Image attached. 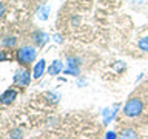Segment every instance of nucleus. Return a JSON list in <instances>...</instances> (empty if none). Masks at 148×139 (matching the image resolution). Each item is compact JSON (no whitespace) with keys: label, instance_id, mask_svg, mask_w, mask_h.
I'll return each mask as SVG.
<instances>
[{"label":"nucleus","instance_id":"obj_4","mask_svg":"<svg viewBox=\"0 0 148 139\" xmlns=\"http://www.w3.org/2000/svg\"><path fill=\"white\" fill-rule=\"evenodd\" d=\"M16 99H17V91L14 90V88H8V90H5L2 93V96H0V102H2L3 105H11Z\"/></svg>","mask_w":148,"mask_h":139},{"label":"nucleus","instance_id":"obj_12","mask_svg":"<svg viewBox=\"0 0 148 139\" xmlns=\"http://www.w3.org/2000/svg\"><path fill=\"white\" fill-rule=\"evenodd\" d=\"M3 45L5 46H14V45H16V37H11V36L5 37V39H3Z\"/></svg>","mask_w":148,"mask_h":139},{"label":"nucleus","instance_id":"obj_11","mask_svg":"<svg viewBox=\"0 0 148 139\" xmlns=\"http://www.w3.org/2000/svg\"><path fill=\"white\" fill-rule=\"evenodd\" d=\"M22 138H23V131L18 128L12 130V131L9 133V139H22Z\"/></svg>","mask_w":148,"mask_h":139},{"label":"nucleus","instance_id":"obj_1","mask_svg":"<svg viewBox=\"0 0 148 139\" xmlns=\"http://www.w3.org/2000/svg\"><path fill=\"white\" fill-rule=\"evenodd\" d=\"M36 56H37V51H36L34 46L25 45V46H20V48L17 50L16 59L20 65H29L36 60Z\"/></svg>","mask_w":148,"mask_h":139},{"label":"nucleus","instance_id":"obj_13","mask_svg":"<svg viewBox=\"0 0 148 139\" xmlns=\"http://www.w3.org/2000/svg\"><path fill=\"white\" fill-rule=\"evenodd\" d=\"M46 11H48V6H43V8H42V9H40V14H39V19L45 20V19L48 17V12H46Z\"/></svg>","mask_w":148,"mask_h":139},{"label":"nucleus","instance_id":"obj_6","mask_svg":"<svg viewBox=\"0 0 148 139\" xmlns=\"http://www.w3.org/2000/svg\"><path fill=\"white\" fill-rule=\"evenodd\" d=\"M45 70H46V62H45V60L43 59L37 60V63L34 65V68H32V77H34V79H40L45 74Z\"/></svg>","mask_w":148,"mask_h":139},{"label":"nucleus","instance_id":"obj_3","mask_svg":"<svg viewBox=\"0 0 148 139\" xmlns=\"http://www.w3.org/2000/svg\"><path fill=\"white\" fill-rule=\"evenodd\" d=\"M29 82H31V76H29V71L25 68V70H17L16 74H14V83H16L17 87H22V88H25L29 85Z\"/></svg>","mask_w":148,"mask_h":139},{"label":"nucleus","instance_id":"obj_7","mask_svg":"<svg viewBox=\"0 0 148 139\" xmlns=\"http://www.w3.org/2000/svg\"><path fill=\"white\" fill-rule=\"evenodd\" d=\"M62 70H63V62L54 60V62H51V65L48 67V74L49 76H57V74L62 73Z\"/></svg>","mask_w":148,"mask_h":139},{"label":"nucleus","instance_id":"obj_17","mask_svg":"<svg viewBox=\"0 0 148 139\" xmlns=\"http://www.w3.org/2000/svg\"><path fill=\"white\" fill-rule=\"evenodd\" d=\"M60 139H66V138H60Z\"/></svg>","mask_w":148,"mask_h":139},{"label":"nucleus","instance_id":"obj_8","mask_svg":"<svg viewBox=\"0 0 148 139\" xmlns=\"http://www.w3.org/2000/svg\"><path fill=\"white\" fill-rule=\"evenodd\" d=\"M117 139H137V134L133 128H125L120 131V134H117Z\"/></svg>","mask_w":148,"mask_h":139},{"label":"nucleus","instance_id":"obj_10","mask_svg":"<svg viewBox=\"0 0 148 139\" xmlns=\"http://www.w3.org/2000/svg\"><path fill=\"white\" fill-rule=\"evenodd\" d=\"M137 46H139V50L143 51V53H148V37H142V39L139 40Z\"/></svg>","mask_w":148,"mask_h":139},{"label":"nucleus","instance_id":"obj_2","mask_svg":"<svg viewBox=\"0 0 148 139\" xmlns=\"http://www.w3.org/2000/svg\"><path fill=\"white\" fill-rule=\"evenodd\" d=\"M143 111V102L137 97H131L123 105V114L127 118H136Z\"/></svg>","mask_w":148,"mask_h":139},{"label":"nucleus","instance_id":"obj_5","mask_svg":"<svg viewBox=\"0 0 148 139\" xmlns=\"http://www.w3.org/2000/svg\"><path fill=\"white\" fill-rule=\"evenodd\" d=\"M79 67H80V62H79L77 57H68V68L65 70V74H69V76H77L79 74Z\"/></svg>","mask_w":148,"mask_h":139},{"label":"nucleus","instance_id":"obj_15","mask_svg":"<svg viewBox=\"0 0 148 139\" xmlns=\"http://www.w3.org/2000/svg\"><path fill=\"white\" fill-rule=\"evenodd\" d=\"M105 139H117V134H116L114 131H108L106 136H105Z\"/></svg>","mask_w":148,"mask_h":139},{"label":"nucleus","instance_id":"obj_9","mask_svg":"<svg viewBox=\"0 0 148 139\" xmlns=\"http://www.w3.org/2000/svg\"><path fill=\"white\" fill-rule=\"evenodd\" d=\"M48 39H49V37L46 36L45 32H36V34H34V42H36L37 46H42L43 43H46Z\"/></svg>","mask_w":148,"mask_h":139},{"label":"nucleus","instance_id":"obj_16","mask_svg":"<svg viewBox=\"0 0 148 139\" xmlns=\"http://www.w3.org/2000/svg\"><path fill=\"white\" fill-rule=\"evenodd\" d=\"M3 12H5V5H3L2 2H0V17L3 16Z\"/></svg>","mask_w":148,"mask_h":139},{"label":"nucleus","instance_id":"obj_14","mask_svg":"<svg viewBox=\"0 0 148 139\" xmlns=\"http://www.w3.org/2000/svg\"><path fill=\"white\" fill-rule=\"evenodd\" d=\"M6 59H8V56H6V51H5V50H0V62H5Z\"/></svg>","mask_w":148,"mask_h":139}]
</instances>
